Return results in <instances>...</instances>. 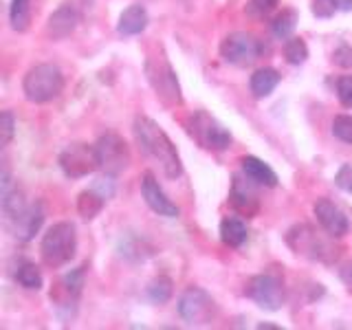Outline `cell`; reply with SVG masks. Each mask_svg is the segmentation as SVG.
Here are the masks:
<instances>
[{"label":"cell","instance_id":"cell-1","mask_svg":"<svg viewBox=\"0 0 352 330\" xmlns=\"http://www.w3.org/2000/svg\"><path fill=\"white\" fill-rule=\"evenodd\" d=\"M132 130H135V139L139 143V148L161 165L163 174L172 181L179 179L183 174V163H181L179 152H176V146L168 137V132H165L157 121L146 115H139L135 119Z\"/></svg>","mask_w":352,"mask_h":330},{"label":"cell","instance_id":"cell-2","mask_svg":"<svg viewBox=\"0 0 352 330\" xmlns=\"http://www.w3.org/2000/svg\"><path fill=\"white\" fill-rule=\"evenodd\" d=\"M77 251V234H75V225L73 223H55L53 227H49L47 234L42 236L40 242V256L42 262L47 267H64L75 258Z\"/></svg>","mask_w":352,"mask_h":330},{"label":"cell","instance_id":"cell-3","mask_svg":"<svg viewBox=\"0 0 352 330\" xmlns=\"http://www.w3.org/2000/svg\"><path fill=\"white\" fill-rule=\"evenodd\" d=\"M22 91L31 104H49L64 91V75L55 64H36L27 71Z\"/></svg>","mask_w":352,"mask_h":330},{"label":"cell","instance_id":"cell-4","mask_svg":"<svg viewBox=\"0 0 352 330\" xmlns=\"http://www.w3.org/2000/svg\"><path fill=\"white\" fill-rule=\"evenodd\" d=\"M185 128L190 132V137L205 150L223 152L231 146V132L205 110H196L187 117Z\"/></svg>","mask_w":352,"mask_h":330},{"label":"cell","instance_id":"cell-5","mask_svg":"<svg viewBox=\"0 0 352 330\" xmlns=\"http://www.w3.org/2000/svg\"><path fill=\"white\" fill-rule=\"evenodd\" d=\"M146 75H148V82L154 88V93H157V97L165 106H181L183 104L179 80H176V73L168 60L150 58L146 62Z\"/></svg>","mask_w":352,"mask_h":330},{"label":"cell","instance_id":"cell-6","mask_svg":"<svg viewBox=\"0 0 352 330\" xmlns=\"http://www.w3.org/2000/svg\"><path fill=\"white\" fill-rule=\"evenodd\" d=\"M218 306L214 297L201 286H190L179 300V315L190 326H205L216 317Z\"/></svg>","mask_w":352,"mask_h":330},{"label":"cell","instance_id":"cell-7","mask_svg":"<svg viewBox=\"0 0 352 330\" xmlns=\"http://www.w3.org/2000/svg\"><path fill=\"white\" fill-rule=\"evenodd\" d=\"M245 293L249 300H253L260 308H264V311H280L286 302L284 282L280 275H275V273L253 275L247 282Z\"/></svg>","mask_w":352,"mask_h":330},{"label":"cell","instance_id":"cell-8","mask_svg":"<svg viewBox=\"0 0 352 330\" xmlns=\"http://www.w3.org/2000/svg\"><path fill=\"white\" fill-rule=\"evenodd\" d=\"M262 55V42L247 31H234L220 42V58L231 66H251Z\"/></svg>","mask_w":352,"mask_h":330},{"label":"cell","instance_id":"cell-9","mask_svg":"<svg viewBox=\"0 0 352 330\" xmlns=\"http://www.w3.org/2000/svg\"><path fill=\"white\" fill-rule=\"evenodd\" d=\"M60 168L69 179H84V176L99 170L97 146L91 143H71L60 154Z\"/></svg>","mask_w":352,"mask_h":330},{"label":"cell","instance_id":"cell-10","mask_svg":"<svg viewBox=\"0 0 352 330\" xmlns=\"http://www.w3.org/2000/svg\"><path fill=\"white\" fill-rule=\"evenodd\" d=\"M97 154H99V170H104L108 176H119L130 165V150L128 143L115 132H106L99 137Z\"/></svg>","mask_w":352,"mask_h":330},{"label":"cell","instance_id":"cell-11","mask_svg":"<svg viewBox=\"0 0 352 330\" xmlns=\"http://www.w3.org/2000/svg\"><path fill=\"white\" fill-rule=\"evenodd\" d=\"M84 275H86V267H80L71 273H66L64 278L53 286L51 291V300L55 302V306L60 308V311H69L71 308L77 306V300H80L82 295V289H84Z\"/></svg>","mask_w":352,"mask_h":330},{"label":"cell","instance_id":"cell-12","mask_svg":"<svg viewBox=\"0 0 352 330\" xmlns=\"http://www.w3.org/2000/svg\"><path fill=\"white\" fill-rule=\"evenodd\" d=\"M141 196L154 214L165 216V218H176L181 214V209L165 196V192L161 190V185L157 179H154L152 172H146L141 176Z\"/></svg>","mask_w":352,"mask_h":330},{"label":"cell","instance_id":"cell-13","mask_svg":"<svg viewBox=\"0 0 352 330\" xmlns=\"http://www.w3.org/2000/svg\"><path fill=\"white\" fill-rule=\"evenodd\" d=\"M313 212H315L319 225L324 227V231L328 236L344 238L348 234V227H350L348 218L333 201H328V198H319V201L315 203V207H313Z\"/></svg>","mask_w":352,"mask_h":330},{"label":"cell","instance_id":"cell-14","mask_svg":"<svg viewBox=\"0 0 352 330\" xmlns=\"http://www.w3.org/2000/svg\"><path fill=\"white\" fill-rule=\"evenodd\" d=\"M80 20H82V16H80V11H77V7L64 3L62 7H58L49 16V20H47V36L51 40L69 38L71 33L77 29V25H80Z\"/></svg>","mask_w":352,"mask_h":330},{"label":"cell","instance_id":"cell-15","mask_svg":"<svg viewBox=\"0 0 352 330\" xmlns=\"http://www.w3.org/2000/svg\"><path fill=\"white\" fill-rule=\"evenodd\" d=\"M42 223H44L42 205H40V203H33V205H29L18 218L9 220V223H5V225H7V229L11 231V236H16V238L22 240V242H29V240L40 231Z\"/></svg>","mask_w":352,"mask_h":330},{"label":"cell","instance_id":"cell-16","mask_svg":"<svg viewBox=\"0 0 352 330\" xmlns=\"http://www.w3.org/2000/svg\"><path fill=\"white\" fill-rule=\"evenodd\" d=\"M251 179L249 181H242L240 176H234V183H231V194H229V201L231 207L236 209L238 214L253 218L260 212V198L256 194V190L251 187Z\"/></svg>","mask_w":352,"mask_h":330},{"label":"cell","instance_id":"cell-17","mask_svg":"<svg viewBox=\"0 0 352 330\" xmlns=\"http://www.w3.org/2000/svg\"><path fill=\"white\" fill-rule=\"evenodd\" d=\"M286 242L291 245V249L295 253H302V256H308L313 260H324L322 256V249L324 245L319 242L317 234L308 227V225H297L289 231V236H286Z\"/></svg>","mask_w":352,"mask_h":330},{"label":"cell","instance_id":"cell-18","mask_svg":"<svg viewBox=\"0 0 352 330\" xmlns=\"http://www.w3.org/2000/svg\"><path fill=\"white\" fill-rule=\"evenodd\" d=\"M148 22H150V18H148L146 7L135 3L128 9L121 11L119 22H117V31L121 33V36H139V33L146 31Z\"/></svg>","mask_w":352,"mask_h":330},{"label":"cell","instance_id":"cell-19","mask_svg":"<svg viewBox=\"0 0 352 330\" xmlns=\"http://www.w3.org/2000/svg\"><path fill=\"white\" fill-rule=\"evenodd\" d=\"M240 165H242V174L251 179L256 185H262V187H275L278 185V174L273 172V168L269 163H264L262 159L258 157H242L240 159Z\"/></svg>","mask_w":352,"mask_h":330},{"label":"cell","instance_id":"cell-20","mask_svg":"<svg viewBox=\"0 0 352 330\" xmlns=\"http://www.w3.org/2000/svg\"><path fill=\"white\" fill-rule=\"evenodd\" d=\"M282 80V75L275 71V69H258L256 73L251 75V80H249V88H251V93L256 99H264V97H269L275 88H278Z\"/></svg>","mask_w":352,"mask_h":330},{"label":"cell","instance_id":"cell-21","mask_svg":"<svg viewBox=\"0 0 352 330\" xmlns=\"http://www.w3.org/2000/svg\"><path fill=\"white\" fill-rule=\"evenodd\" d=\"M247 236H249L247 225L242 223L240 218H236V216L223 218V223H220V240H223L227 247H231V249L242 247Z\"/></svg>","mask_w":352,"mask_h":330},{"label":"cell","instance_id":"cell-22","mask_svg":"<svg viewBox=\"0 0 352 330\" xmlns=\"http://www.w3.org/2000/svg\"><path fill=\"white\" fill-rule=\"evenodd\" d=\"M104 203H106V196H102L95 187H91V190L82 192L80 198H77V212H80L84 220H93L104 209Z\"/></svg>","mask_w":352,"mask_h":330},{"label":"cell","instance_id":"cell-23","mask_svg":"<svg viewBox=\"0 0 352 330\" xmlns=\"http://www.w3.org/2000/svg\"><path fill=\"white\" fill-rule=\"evenodd\" d=\"M297 22H300V14H297L295 9H282L280 14L273 18V22H271L273 36L280 38V40L291 38L295 27H297Z\"/></svg>","mask_w":352,"mask_h":330},{"label":"cell","instance_id":"cell-24","mask_svg":"<svg viewBox=\"0 0 352 330\" xmlns=\"http://www.w3.org/2000/svg\"><path fill=\"white\" fill-rule=\"evenodd\" d=\"M9 22L14 31H27L31 22V0H11Z\"/></svg>","mask_w":352,"mask_h":330},{"label":"cell","instance_id":"cell-25","mask_svg":"<svg viewBox=\"0 0 352 330\" xmlns=\"http://www.w3.org/2000/svg\"><path fill=\"white\" fill-rule=\"evenodd\" d=\"M16 282L27 291H40L42 289V273L38 269V264L22 262L16 271Z\"/></svg>","mask_w":352,"mask_h":330},{"label":"cell","instance_id":"cell-26","mask_svg":"<svg viewBox=\"0 0 352 330\" xmlns=\"http://www.w3.org/2000/svg\"><path fill=\"white\" fill-rule=\"evenodd\" d=\"M172 293H174L172 280L165 278V275H159V278H154L148 284V297H150V302H154V304H168Z\"/></svg>","mask_w":352,"mask_h":330},{"label":"cell","instance_id":"cell-27","mask_svg":"<svg viewBox=\"0 0 352 330\" xmlns=\"http://www.w3.org/2000/svg\"><path fill=\"white\" fill-rule=\"evenodd\" d=\"M284 58L289 64L293 66H300L308 60V47L302 38H286L284 42Z\"/></svg>","mask_w":352,"mask_h":330},{"label":"cell","instance_id":"cell-28","mask_svg":"<svg viewBox=\"0 0 352 330\" xmlns=\"http://www.w3.org/2000/svg\"><path fill=\"white\" fill-rule=\"evenodd\" d=\"M333 135L352 146V115H337L333 119Z\"/></svg>","mask_w":352,"mask_h":330},{"label":"cell","instance_id":"cell-29","mask_svg":"<svg viewBox=\"0 0 352 330\" xmlns=\"http://www.w3.org/2000/svg\"><path fill=\"white\" fill-rule=\"evenodd\" d=\"M14 135H16V119L9 110H3V115H0V143L9 146Z\"/></svg>","mask_w":352,"mask_h":330},{"label":"cell","instance_id":"cell-30","mask_svg":"<svg viewBox=\"0 0 352 330\" xmlns=\"http://www.w3.org/2000/svg\"><path fill=\"white\" fill-rule=\"evenodd\" d=\"M337 97L341 106L352 108V75H341L337 80Z\"/></svg>","mask_w":352,"mask_h":330},{"label":"cell","instance_id":"cell-31","mask_svg":"<svg viewBox=\"0 0 352 330\" xmlns=\"http://www.w3.org/2000/svg\"><path fill=\"white\" fill-rule=\"evenodd\" d=\"M335 183L339 190H344L346 194H352V165H341L339 172L335 174Z\"/></svg>","mask_w":352,"mask_h":330},{"label":"cell","instance_id":"cell-32","mask_svg":"<svg viewBox=\"0 0 352 330\" xmlns=\"http://www.w3.org/2000/svg\"><path fill=\"white\" fill-rule=\"evenodd\" d=\"M333 60L341 69H352V47L350 44H339L337 51L333 53Z\"/></svg>","mask_w":352,"mask_h":330},{"label":"cell","instance_id":"cell-33","mask_svg":"<svg viewBox=\"0 0 352 330\" xmlns=\"http://www.w3.org/2000/svg\"><path fill=\"white\" fill-rule=\"evenodd\" d=\"M278 3H280V0H251L249 11H251V14H256V16H267L275 7H278Z\"/></svg>","mask_w":352,"mask_h":330},{"label":"cell","instance_id":"cell-34","mask_svg":"<svg viewBox=\"0 0 352 330\" xmlns=\"http://www.w3.org/2000/svg\"><path fill=\"white\" fill-rule=\"evenodd\" d=\"M344 280H346L348 284H352V264H350V267L344 271Z\"/></svg>","mask_w":352,"mask_h":330},{"label":"cell","instance_id":"cell-35","mask_svg":"<svg viewBox=\"0 0 352 330\" xmlns=\"http://www.w3.org/2000/svg\"><path fill=\"white\" fill-rule=\"evenodd\" d=\"M260 330H280V326H273V324H258Z\"/></svg>","mask_w":352,"mask_h":330}]
</instances>
